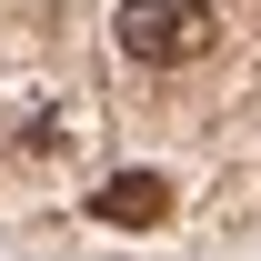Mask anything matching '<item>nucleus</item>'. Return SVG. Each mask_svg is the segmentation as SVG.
Instances as JSON below:
<instances>
[{
    "label": "nucleus",
    "instance_id": "1",
    "mask_svg": "<svg viewBox=\"0 0 261 261\" xmlns=\"http://www.w3.org/2000/svg\"><path fill=\"white\" fill-rule=\"evenodd\" d=\"M111 40H121L141 70H171V61H201L221 40V10L211 0H121L111 10Z\"/></svg>",
    "mask_w": 261,
    "mask_h": 261
},
{
    "label": "nucleus",
    "instance_id": "2",
    "mask_svg": "<svg viewBox=\"0 0 261 261\" xmlns=\"http://www.w3.org/2000/svg\"><path fill=\"white\" fill-rule=\"evenodd\" d=\"M91 211H100L111 231H151V221L171 211V181H161V171H111V181L91 191Z\"/></svg>",
    "mask_w": 261,
    "mask_h": 261
}]
</instances>
